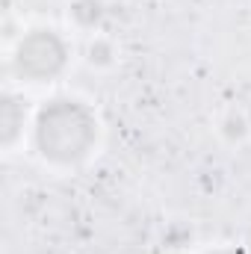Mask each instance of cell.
Wrapping results in <instances>:
<instances>
[{
	"label": "cell",
	"instance_id": "1",
	"mask_svg": "<svg viewBox=\"0 0 251 254\" xmlns=\"http://www.w3.org/2000/svg\"><path fill=\"white\" fill-rule=\"evenodd\" d=\"M98 133L101 125L95 110L74 95H57L45 101L33 119L36 154L57 169H74L89 160L98 145Z\"/></svg>",
	"mask_w": 251,
	"mask_h": 254
},
{
	"label": "cell",
	"instance_id": "2",
	"mask_svg": "<svg viewBox=\"0 0 251 254\" xmlns=\"http://www.w3.org/2000/svg\"><path fill=\"white\" fill-rule=\"evenodd\" d=\"M71 48L63 39V33L51 30V27H36L27 30L15 51H12V71L18 74V80L24 83H51L68 68Z\"/></svg>",
	"mask_w": 251,
	"mask_h": 254
},
{
	"label": "cell",
	"instance_id": "3",
	"mask_svg": "<svg viewBox=\"0 0 251 254\" xmlns=\"http://www.w3.org/2000/svg\"><path fill=\"white\" fill-rule=\"evenodd\" d=\"M27 130V107L24 98H18L15 92H3L0 98V142L6 151H12Z\"/></svg>",
	"mask_w": 251,
	"mask_h": 254
},
{
	"label": "cell",
	"instance_id": "4",
	"mask_svg": "<svg viewBox=\"0 0 251 254\" xmlns=\"http://www.w3.org/2000/svg\"><path fill=\"white\" fill-rule=\"evenodd\" d=\"M104 15H107L104 0H71V6H68V18L74 21V27H80L86 33H95L104 24Z\"/></svg>",
	"mask_w": 251,
	"mask_h": 254
},
{
	"label": "cell",
	"instance_id": "5",
	"mask_svg": "<svg viewBox=\"0 0 251 254\" xmlns=\"http://www.w3.org/2000/svg\"><path fill=\"white\" fill-rule=\"evenodd\" d=\"M116 45L107 39V36H92V42H89V48H86V63L92 65V68H110V65L116 63Z\"/></svg>",
	"mask_w": 251,
	"mask_h": 254
},
{
	"label": "cell",
	"instance_id": "6",
	"mask_svg": "<svg viewBox=\"0 0 251 254\" xmlns=\"http://www.w3.org/2000/svg\"><path fill=\"white\" fill-rule=\"evenodd\" d=\"M249 119L243 116V113H237V110H231V113H225L222 116V122H219V133H222V139L225 142H231V145H237V142H243L246 136H249Z\"/></svg>",
	"mask_w": 251,
	"mask_h": 254
},
{
	"label": "cell",
	"instance_id": "7",
	"mask_svg": "<svg viewBox=\"0 0 251 254\" xmlns=\"http://www.w3.org/2000/svg\"><path fill=\"white\" fill-rule=\"evenodd\" d=\"M201 254H246L243 249H237V246H216V249H207V252Z\"/></svg>",
	"mask_w": 251,
	"mask_h": 254
}]
</instances>
